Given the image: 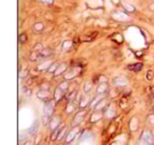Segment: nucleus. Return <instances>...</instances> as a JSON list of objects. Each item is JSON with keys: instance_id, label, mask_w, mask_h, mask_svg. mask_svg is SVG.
<instances>
[{"instance_id": "obj_1", "label": "nucleus", "mask_w": 154, "mask_h": 145, "mask_svg": "<svg viewBox=\"0 0 154 145\" xmlns=\"http://www.w3.org/2000/svg\"><path fill=\"white\" fill-rule=\"evenodd\" d=\"M140 140H142L144 142L148 143L149 145H152L153 144V136H152L151 131H144L142 134V137H140Z\"/></svg>"}, {"instance_id": "obj_2", "label": "nucleus", "mask_w": 154, "mask_h": 145, "mask_svg": "<svg viewBox=\"0 0 154 145\" xmlns=\"http://www.w3.org/2000/svg\"><path fill=\"white\" fill-rule=\"evenodd\" d=\"M54 113V105L52 101H46L44 105V116L51 117Z\"/></svg>"}, {"instance_id": "obj_3", "label": "nucleus", "mask_w": 154, "mask_h": 145, "mask_svg": "<svg viewBox=\"0 0 154 145\" xmlns=\"http://www.w3.org/2000/svg\"><path fill=\"white\" fill-rule=\"evenodd\" d=\"M84 116H86V111H79V113H77V114L75 115L74 119H73V126H76L81 123Z\"/></svg>"}, {"instance_id": "obj_4", "label": "nucleus", "mask_w": 154, "mask_h": 145, "mask_svg": "<svg viewBox=\"0 0 154 145\" xmlns=\"http://www.w3.org/2000/svg\"><path fill=\"white\" fill-rule=\"evenodd\" d=\"M142 68V63H135V64H130V65H128V70H132V72H139Z\"/></svg>"}, {"instance_id": "obj_5", "label": "nucleus", "mask_w": 154, "mask_h": 145, "mask_svg": "<svg viewBox=\"0 0 154 145\" xmlns=\"http://www.w3.org/2000/svg\"><path fill=\"white\" fill-rule=\"evenodd\" d=\"M63 97V90H61L60 87H57L55 90V94H54V98H55V101H59V100L62 99Z\"/></svg>"}, {"instance_id": "obj_6", "label": "nucleus", "mask_w": 154, "mask_h": 145, "mask_svg": "<svg viewBox=\"0 0 154 145\" xmlns=\"http://www.w3.org/2000/svg\"><path fill=\"white\" fill-rule=\"evenodd\" d=\"M63 127H65V125H61L60 127L58 126L57 128H55V129H54V133H53V135H52V140H56V139H58V136H59L60 131H62Z\"/></svg>"}, {"instance_id": "obj_7", "label": "nucleus", "mask_w": 154, "mask_h": 145, "mask_svg": "<svg viewBox=\"0 0 154 145\" xmlns=\"http://www.w3.org/2000/svg\"><path fill=\"white\" fill-rule=\"evenodd\" d=\"M76 134H77V129H73L72 131H70V133L68 134V136H67V142L68 143H70V142H72L73 141V139L75 138V136H76Z\"/></svg>"}, {"instance_id": "obj_8", "label": "nucleus", "mask_w": 154, "mask_h": 145, "mask_svg": "<svg viewBox=\"0 0 154 145\" xmlns=\"http://www.w3.org/2000/svg\"><path fill=\"white\" fill-rule=\"evenodd\" d=\"M114 82H115L117 85H119V86H125V85H127V84H128V81H127V80L123 79V78H121V77L116 78L115 81H114Z\"/></svg>"}, {"instance_id": "obj_9", "label": "nucleus", "mask_w": 154, "mask_h": 145, "mask_svg": "<svg viewBox=\"0 0 154 145\" xmlns=\"http://www.w3.org/2000/svg\"><path fill=\"white\" fill-rule=\"evenodd\" d=\"M38 97L40 98V99L46 101V100H48V97H49V92L46 90H42V92L40 90V92L38 93Z\"/></svg>"}, {"instance_id": "obj_10", "label": "nucleus", "mask_w": 154, "mask_h": 145, "mask_svg": "<svg viewBox=\"0 0 154 145\" xmlns=\"http://www.w3.org/2000/svg\"><path fill=\"white\" fill-rule=\"evenodd\" d=\"M39 54H40V57L46 58V57H49V56L52 54V50H50V48H46V50H42Z\"/></svg>"}, {"instance_id": "obj_11", "label": "nucleus", "mask_w": 154, "mask_h": 145, "mask_svg": "<svg viewBox=\"0 0 154 145\" xmlns=\"http://www.w3.org/2000/svg\"><path fill=\"white\" fill-rule=\"evenodd\" d=\"M37 129H38V122L36 121V122H35V123L32 125V127L29 129V134H30V135H34V134L37 131Z\"/></svg>"}, {"instance_id": "obj_12", "label": "nucleus", "mask_w": 154, "mask_h": 145, "mask_svg": "<svg viewBox=\"0 0 154 145\" xmlns=\"http://www.w3.org/2000/svg\"><path fill=\"white\" fill-rule=\"evenodd\" d=\"M58 126H59V120H58V118L52 119V124H51V128H52V129H54V128H57Z\"/></svg>"}, {"instance_id": "obj_13", "label": "nucleus", "mask_w": 154, "mask_h": 145, "mask_svg": "<svg viewBox=\"0 0 154 145\" xmlns=\"http://www.w3.org/2000/svg\"><path fill=\"white\" fill-rule=\"evenodd\" d=\"M107 88H108V86H107V84L106 83H102V84H100L99 85V87H98V90H97V92H98V94H104L105 92L107 90Z\"/></svg>"}, {"instance_id": "obj_14", "label": "nucleus", "mask_w": 154, "mask_h": 145, "mask_svg": "<svg viewBox=\"0 0 154 145\" xmlns=\"http://www.w3.org/2000/svg\"><path fill=\"white\" fill-rule=\"evenodd\" d=\"M90 90H91V81H87V82H86V85H84V90L86 93H88V92H90Z\"/></svg>"}, {"instance_id": "obj_15", "label": "nucleus", "mask_w": 154, "mask_h": 145, "mask_svg": "<svg viewBox=\"0 0 154 145\" xmlns=\"http://www.w3.org/2000/svg\"><path fill=\"white\" fill-rule=\"evenodd\" d=\"M34 29L37 32L41 31V29H44V24L42 23H36L35 24V27H34Z\"/></svg>"}, {"instance_id": "obj_16", "label": "nucleus", "mask_w": 154, "mask_h": 145, "mask_svg": "<svg viewBox=\"0 0 154 145\" xmlns=\"http://www.w3.org/2000/svg\"><path fill=\"white\" fill-rule=\"evenodd\" d=\"M68 86H69V85H68V82H65H65H62L60 85H59V87H60V88L63 90V92L68 90Z\"/></svg>"}, {"instance_id": "obj_17", "label": "nucleus", "mask_w": 154, "mask_h": 145, "mask_svg": "<svg viewBox=\"0 0 154 145\" xmlns=\"http://www.w3.org/2000/svg\"><path fill=\"white\" fill-rule=\"evenodd\" d=\"M19 41L21 42V43H24V42L27 41V35H25V34H21V35H20Z\"/></svg>"}, {"instance_id": "obj_18", "label": "nucleus", "mask_w": 154, "mask_h": 145, "mask_svg": "<svg viewBox=\"0 0 154 145\" xmlns=\"http://www.w3.org/2000/svg\"><path fill=\"white\" fill-rule=\"evenodd\" d=\"M152 78H153V72H152V70H148V72H147V79L148 80H152Z\"/></svg>"}, {"instance_id": "obj_19", "label": "nucleus", "mask_w": 154, "mask_h": 145, "mask_svg": "<svg viewBox=\"0 0 154 145\" xmlns=\"http://www.w3.org/2000/svg\"><path fill=\"white\" fill-rule=\"evenodd\" d=\"M149 95H150V98H152V99H153V98H154V86L153 87H150Z\"/></svg>"}, {"instance_id": "obj_20", "label": "nucleus", "mask_w": 154, "mask_h": 145, "mask_svg": "<svg viewBox=\"0 0 154 145\" xmlns=\"http://www.w3.org/2000/svg\"><path fill=\"white\" fill-rule=\"evenodd\" d=\"M65 127H63L62 131H60V134H59V136H58V139H59V140H60V139L63 137V135H65Z\"/></svg>"}, {"instance_id": "obj_21", "label": "nucleus", "mask_w": 154, "mask_h": 145, "mask_svg": "<svg viewBox=\"0 0 154 145\" xmlns=\"http://www.w3.org/2000/svg\"><path fill=\"white\" fill-rule=\"evenodd\" d=\"M75 95H76V92H73L72 94H71L70 96H69V98H68V99L70 100V101H71V100H73V98H74V96H75Z\"/></svg>"}, {"instance_id": "obj_22", "label": "nucleus", "mask_w": 154, "mask_h": 145, "mask_svg": "<svg viewBox=\"0 0 154 145\" xmlns=\"http://www.w3.org/2000/svg\"><path fill=\"white\" fill-rule=\"evenodd\" d=\"M137 145H149V144H148V143H146V142H144L142 140H139V142H138Z\"/></svg>"}, {"instance_id": "obj_23", "label": "nucleus", "mask_w": 154, "mask_h": 145, "mask_svg": "<svg viewBox=\"0 0 154 145\" xmlns=\"http://www.w3.org/2000/svg\"><path fill=\"white\" fill-rule=\"evenodd\" d=\"M24 145H33V144H32V142H30V141H28V142L25 143V144H24Z\"/></svg>"}, {"instance_id": "obj_24", "label": "nucleus", "mask_w": 154, "mask_h": 145, "mask_svg": "<svg viewBox=\"0 0 154 145\" xmlns=\"http://www.w3.org/2000/svg\"><path fill=\"white\" fill-rule=\"evenodd\" d=\"M150 9H151L152 11H154V4H153V5H151V6H150Z\"/></svg>"}]
</instances>
